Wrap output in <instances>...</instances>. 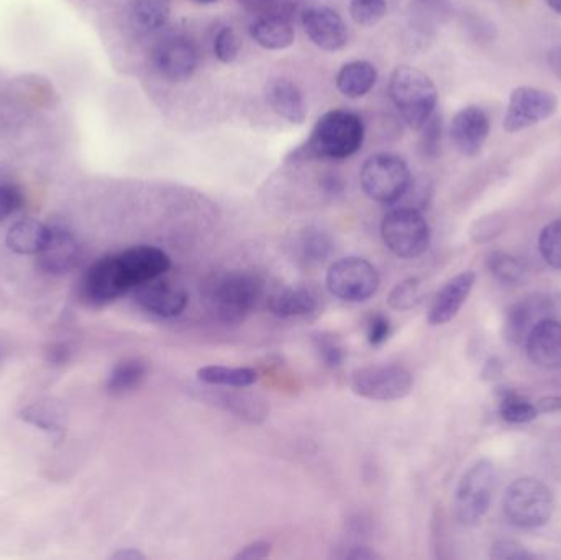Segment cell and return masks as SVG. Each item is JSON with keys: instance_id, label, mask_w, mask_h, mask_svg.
Instances as JSON below:
<instances>
[{"instance_id": "obj_1", "label": "cell", "mask_w": 561, "mask_h": 560, "mask_svg": "<svg viewBox=\"0 0 561 560\" xmlns=\"http://www.w3.org/2000/svg\"><path fill=\"white\" fill-rule=\"evenodd\" d=\"M363 140L360 116L350 110H331L315 124L304 152L312 159L344 160L361 149Z\"/></svg>"}, {"instance_id": "obj_2", "label": "cell", "mask_w": 561, "mask_h": 560, "mask_svg": "<svg viewBox=\"0 0 561 560\" xmlns=\"http://www.w3.org/2000/svg\"><path fill=\"white\" fill-rule=\"evenodd\" d=\"M389 96L412 130H420L429 122L439 103V91L433 81L412 67H399L393 71Z\"/></svg>"}, {"instance_id": "obj_3", "label": "cell", "mask_w": 561, "mask_h": 560, "mask_svg": "<svg viewBox=\"0 0 561 560\" xmlns=\"http://www.w3.org/2000/svg\"><path fill=\"white\" fill-rule=\"evenodd\" d=\"M258 296L259 284L255 277L242 271H229L209 284L207 304L217 319L235 324L252 313Z\"/></svg>"}, {"instance_id": "obj_4", "label": "cell", "mask_w": 561, "mask_h": 560, "mask_svg": "<svg viewBox=\"0 0 561 560\" xmlns=\"http://www.w3.org/2000/svg\"><path fill=\"white\" fill-rule=\"evenodd\" d=\"M502 506L505 516L514 526L535 529L550 521L553 494L537 478H518L505 490Z\"/></svg>"}, {"instance_id": "obj_5", "label": "cell", "mask_w": 561, "mask_h": 560, "mask_svg": "<svg viewBox=\"0 0 561 560\" xmlns=\"http://www.w3.org/2000/svg\"><path fill=\"white\" fill-rule=\"evenodd\" d=\"M495 480L494 464L488 458H481L465 471L455 493V513L459 523L472 526L488 513L494 497Z\"/></svg>"}, {"instance_id": "obj_6", "label": "cell", "mask_w": 561, "mask_h": 560, "mask_svg": "<svg viewBox=\"0 0 561 560\" xmlns=\"http://www.w3.org/2000/svg\"><path fill=\"white\" fill-rule=\"evenodd\" d=\"M381 237L396 257L412 260L429 248L430 228L416 209H393L381 222Z\"/></svg>"}, {"instance_id": "obj_7", "label": "cell", "mask_w": 561, "mask_h": 560, "mask_svg": "<svg viewBox=\"0 0 561 560\" xmlns=\"http://www.w3.org/2000/svg\"><path fill=\"white\" fill-rule=\"evenodd\" d=\"M360 183L367 198L379 205H394L409 191L410 172L399 156L374 155L364 162Z\"/></svg>"}, {"instance_id": "obj_8", "label": "cell", "mask_w": 561, "mask_h": 560, "mask_svg": "<svg viewBox=\"0 0 561 560\" xmlns=\"http://www.w3.org/2000/svg\"><path fill=\"white\" fill-rule=\"evenodd\" d=\"M328 291L347 303H363L376 294L379 273L371 261L360 257L340 258L328 267Z\"/></svg>"}, {"instance_id": "obj_9", "label": "cell", "mask_w": 561, "mask_h": 560, "mask_svg": "<svg viewBox=\"0 0 561 560\" xmlns=\"http://www.w3.org/2000/svg\"><path fill=\"white\" fill-rule=\"evenodd\" d=\"M413 376L402 365H371L351 373L350 388L370 401H397L412 392Z\"/></svg>"}, {"instance_id": "obj_10", "label": "cell", "mask_w": 561, "mask_h": 560, "mask_svg": "<svg viewBox=\"0 0 561 560\" xmlns=\"http://www.w3.org/2000/svg\"><path fill=\"white\" fill-rule=\"evenodd\" d=\"M131 290L118 255H107L95 261L81 283V296L89 306L102 307L114 303Z\"/></svg>"}, {"instance_id": "obj_11", "label": "cell", "mask_w": 561, "mask_h": 560, "mask_svg": "<svg viewBox=\"0 0 561 560\" xmlns=\"http://www.w3.org/2000/svg\"><path fill=\"white\" fill-rule=\"evenodd\" d=\"M558 101L548 91L537 88H517L509 100L507 113L504 117L505 132L514 133L544 122L553 116Z\"/></svg>"}, {"instance_id": "obj_12", "label": "cell", "mask_w": 561, "mask_h": 560, "mask_svg": "<svg viewBox=\"0 0 561 560\" xmlns=\"http://www.w3.org/2000/svg\"><path fill=\"white\" fill-rule=\"evenodd\" d=\"M135 301L147 313L167 319L186 310L189 296L183 284L160 277L135 288Z\"/></svg>"}, {"instance_id": "obj_13", "label": "cell", "mask_w": 561, "mask_h": 560, "mask_svg": "<svg viewBox=\"0 0 561 560\" xmlns=\"http://www.w3.org/2000/svg\"><path fill=\"white\" fill-rule=\"evenodd\" d=\"M157 73L173 83L189 80L199 67V51L186 37H170L154 51Z\"/></svg>"}, {"instance_id": "obj_14", "label": "cell", "mask_w": 561, "mask_h": 560, "mask_svg": "<svg viewBox=\"0 0 561 560\" xmlns=\"http://www.w3.org/2000/svg\"><path fill=\"white\" fill-rule=\"evenodd\" d=\"M551 311H553V303L544 294H531L512 304L504 320V336L507 342L514 346L525 343L534 327L547 317H551Z\"/></svg>"}, {"instance_id": "obj_15", "label": "cell", "mask_w": 561, "mask_h": 560, "mask_svg": "<svg viewBox=\"0 0 561 560\" xmlns=\"http://www.w3.org/2000/svg\"><path fill=\"white\" fill-rule=\"evenodd\" d=\"M81 257V245L74 234L62 225H51L48 244L38 255L39 268L52 277H62L78 267Z\"/></svg>"}, {"instance_id": "obj_16", "label": "cell", "mask_w": 561, "mask_h": 560, "mask_svg": "<svg viewBox=\"0 0 561 560\" xmlns=\"http://www.w3.org/2000/svg\"><path fill=\"white\" fill-rule=\"evenodd\" d=\"M117 255L131 290L154 278L163 277L171 268V258L166 252L151 245H138Z\"/></svg>"}, {"instance_id": "obj_17", "label": "cell", "mask_w": 561, "mask_h": 560, "mask_svg": "<svg viewBox=\"0 0 561 560\" xmlns=\"http://www.w3.org/2000/svg\"><path fill=\"white\" fill-rule=\"evenodd\" d=\"M302 25L312 44L320 50L338 51L347 45V25L331 9H308L302 15Z\"/></svg>"}, {"instance_id": "obj_18", "label": "cell", "mask_w": 561, "mask_h": 560, "mask_svg": "<svg viewBox=\"0 0 561 560\" xmlns=\"http://www.w3.org/2000/svg\"><path fill=\"white\" fill-rule=\"evenodd\" d=\"M489 130L491 126L484 110L471 106L465 107L453 117L449 137L461 155L475 156L484 147Z\"/></svg>"}, {"instance_id": "obj_19", "label": "cell", "mask_w": 561, "mask_h": 560, "mask_svg": "<svg viewBox=\"0 0 561 560\" xmlns=\"http://www.w3.org/2000/svg\"><path fill=\"white\" fill-rule=\"evenodd\" d=\"M475 281L476 275L472 271H463L446 281L430 304L429 314H426L430 326H442V324L455 319L456 314L468 300Z\"/></svg>"}, {"instance_id": "obj_20", "label": "cell", "mask_w": 561, "mask_h": 560, "mask_svg": "<svg viewBox=\"0 0 561 560\" xmlns=\"http://www.w3.org/2000/svg\"><path fill=\"white\" fill-rule=\"evenodd\" d=\"M525 350L531 363L545 370L561 369V323L547 317L534 327L525 340Z\"/></svg>"}, {"instance_id": "obj_21", "label": "cell", "mask_w": 561, "mask_h": 560, "mask_svg": "<svg viewBox=\"0 0 561 560\" xmlns=\"http://www.w3.org/2000/svg\"><path fill=\"white\" fill-rule=\"evenodd\" d=\"M334 241L327 232L317 228H305L289 242V255L304 268H315L327 261L334 252Z\"/></svg>"}, {"instance_id": "obj_22", "label": "cell", "mask_w": 561, "mask_h": 560, "mask_svg": "<svg viewBox=\"0 0 561 560\" xmlns=\"http://www.w3.org/2000/svg\"><path fill=\"white\" fill-rule=\"evenodd\" d=\"M266 100L271 109L291 124H304L307 104L301 90L288 80H274L266 88Z\"/></svg>"}, {"instance_id": "obj_23", "label": "cell", "mask_w": 561, "mask_h": 560, "mask_svg": "<svg viewBox=\"0 0 561 560\" xmlns=\"http://www.w3.org/2000/svg\"><path fill=\"white\" fill-rule=\"evenodd\" d=\"M253 40L265 50H284L294 44L295 31L291 19L284 15L255 18L249 25Z\"/></svg>"}, {"instance_id": "obj_24", "label": "cell", "mask_w": 561, "mask_h": 560, "mask_svg": "<svg viewBox=\"0 0 561 560\" xmlns=\"http://www.w3.org/2000/svg\"><path fill=\"white\" fill-rule=\"evenodd\" d=\"M318 300L314 291L304 287H284L269 296L268 307L271 314L281 319L307 316L317 310Z\"/></svg>"}, {"instance_id": "obj_25", "label": "cell", "mask_w": 561, "mask_h": 560, "mask_svg": "<svg viewBox=\"0 0 561 560\" xmlns=\"http://www.w3.org/2000/svg\"><path fill=\"white\" fill-rule=\"evenodd\" d=\"M51 225L43 224L36 219H22L7 232L5 244L19 255H39L48 244Z\"/></svg>"}, {"instance_id": "obj_26", "label": "cell", "mask_w": 561, "mask_h": 560, "mask_svg": "<svg viewBox=\"0 0 561 560\" xmlns=\"http://www.w3.org/2000/svg\"><path fill=\"white\" fill-rule=\"evenodd\" d=\"M20 418L45 432H61L68 425L69 412L61 399L45 398L25 406Z\"/></svg>"}, {"instance_id": "obj_27", "label": "cell", "mask_w": 561, "mask_h": 560, "mask_svg": "<svg viewBox=\"0 0 561 560\" xmlns=\"http://www.w3.org/2000/svg\"><path fill=\"white\" fill-rule=\"evenodd\" d=\"M376 68L367 61H353L344 65L337 77V88L343 96L360 100L366 96L376 84Z\"/></svg>"}, {"instance_id": "obj_28", "label": "cell", "mask_w": 561, "mask_h": 560, "mask_svg": "<svg viewBox=\"0 0 561 560\" xmlns=\"http://www.w3.org/2000/svg\"><path fill=\"white\" fill-rule=\"evenodd\" d=\"M197 378L212 386L246 388L258 380V373L248 366L207 365L197 370Z\"/></svg>"}, {"instance_id": "obj_29", "label": "cell", "mask_w": 561, "mask_h": 560, "mask_svg": "<svg viewBox=\"0 0 561 560\" xmlns=\"http://www.w3.org/2000/svg\"><path fill=\"white\" fill-rule=\"evenodd\" d=\"M147 376V365L138 359H128L117 363L108 375L105 388L110 395L121 396L133 392Z\"/></svg>"}, {"instance_id": "obj_30", "label": "cell", "mask_w": 561, "mask_h": 560, "mask_svg": "<svg viewBox=\"0 0 561 560\" xmlns=\"http://www.w3.org/2000/svg\"><path fill=\"white\" fill-rule=\"evenodd\" d=\"M171 0H135L133 19L141 31H157L166 25Z\"/></svg>"}, {"instance_id": "obj_31", "label": "cell", "mask_w": 561, "mask_h": 560, "mask_svg": "<svg viewBox=\"0 0 561 560\" xmlns=\"http://www.w3.org/2000/svg\"><path fill=\"white\" fill-rule=\"evenodd\" d=\"M499 412H501V418L511 424H527L538 416L537 405L509 392L501 398Z\"/></svg>"}, {"instance_id": "obj_32", "label": "cell", "mask_w": 561, "mask_h": 560, "mask_svg": "<svg viewBox=\"0 0 561 560\" xmlns=\"http://www.w3.org/2000/svg\"><path fill=\"white\" fill-rule=\"evenodd\" d=\"M223 402H226V408L242 418L249 419V421H261L268 415L265 401L258 396L246 395V393H229L222 396Z\"/></svg>"}, {"instance_id": "obj_33", "label": "cell", "mask_w": 561, "mask_h": 560, "mask_svg": "<svg viewBox=\"0 0 561 560\" xmlns=\"http://www.w3.org/2000/svg\"><path fill=\"white\" fill-rule=\"evenodd\" d=\"M422 301V283L419 278H407L390 290L387 304L396 311H409Z\"/></svg>"}, {"instance_id": "obj_34", "label": "cell", "mask_w": 561, "mask_h": 560, "mask_svg": "<svg viewBox=\"0 0 561 560\" xmlns=\"http://www.w3.org/2000/svg\"><path fill=\"white\" fill-rule=\"evenodd\" d=\"M541 257L554 270L561 271V219L550 222L538 237Z\"/></svg>"}, {"instance_id": "obj_35", "label": "cell", "mask_w": 561, "mask_h": 560, "mask_svg": "<svg viewBox=\"0 0 561 560\" xmlns=\"http://www.w3.org/2000/svg\"><path fill=\"white\" fill-rule=\"evenodd\" d=\"M386 0H351L350 15L358 25L373 27L386 18Z\"/></svg>"}, {"instance_id": "obj_36", "label": "cell", "mask_w": 561, "mask_h": 560, "mask_svg": "<svg viewBox=\"0 0 561 560\" xmlns=\"http://www.w3.org/2000/svg\"><path fill=\"white\" fill-rule=\"evenodd\" d=\"M315 350H317L318 357L322 362L328 369H340L344 362V349L341 346L340 340L331 334H315L314 339Z\"/></svg>"}, {"instance_id": "obj_37", "label": "cell", "mask_w": 561, "mask_h": 560, "mask_svg": "<svg viewBox=\"0 0 561 560\" xmlns=\"http://www.w3.org/2000/svg\"><path fill=\"white\" fill-rule=\"evenodd\" d=\"M488 265L495 280L504 284L518 283L522 275H524V267H522L521 261L515 260L511 255L494 254L489 258Z\"/></svg>"}, {"instance_id": "obj_38", "label": "cell", "mask_w": 561, "mask_h": 560, "mask_svg": "<svg viewBox=\"0 0 561 560\" xmlns=\"http://www.w3.org/2000/svg\"><path fill=\"white\" fill-rule=\"evenodd\" d=\"M239 50H242V40H239L236 32L230 27L220 28L215 42H213V51H215L217 60L220 63H232L238 57Z\"/></svg>"}, {"instance_id": "obj_39", "label": "cell", "mask_w": 561, "mask_h": 560, "mask_svg": "<svg viewBox=\"0 0 561 560\" xmlns=\"http://www.w3.org/2000/svg\"><path fill=\"white\" fill-rule=\"evenodd\" d=\"M236 2L256 18L284 15V18L291 19L289 15L292 11L291 0H236Z\"/></svg>"}, {"instance_id": "obj_40", "label": "cell", "mask_w": 561, "mask_h": 560, "mask_svg": "<svg viewBox=\"0 0 561 560\" xmlns=\"http://www.w3.org/2000/svg\"><path fill=\"white\" fill-rule=\"evenodd\" d=\"M491 557L499 560H531L535 559V553L528 552L515 540H498L492 546Z\"/></svg>"}, {"instance_id": "obj_41", "label": "cell", "mask_w": 561, "mask_h": 560, "mask_svg": "<svg viewBox=\"0 0 561 560\" xmlns=\"http://www.w3.org/2000/svg\"><path fill=\"white\" fill-rule=\"evenodd\" d=\"M390 320L384 314H374L366 324V339L370 346L379 347L389 339Z\"/></svg>"}, {"instance_id": "obj_42", "label": "cell", "mask_w": 561, "mask_h": 560, "mask_svg": "<svg viewBox=\"0 0 561 560\" xmlns=\"http://www.w3.org/2000/svg\"><path fill=\"white\" fill-rule=\"evenodd\" d=\"M23 206V195L19 188L10 185L0 186V222L20 211Z\"/></svg>"}, {"instance_id": "obj_43", "label": "cell", "mask_w": 561, "mask_h": 560, "mask_svg": "<svg viewBox=\"0 0 561 560\" xmlns=\"http://www.w3.org/2000/svg\"><path fill=\"white\" fill-rule=\"evenodd\" d=\"M271 544L265 542V540H256V542L248 544L243 547L238 553L233 556L235 560H259L266 559L271 553Z\"/></svg>"}, {"instance_id": "obj_44", "label": "cell", "mask_w": 561, "mask_h": 560, "mask_svg": "<svg viewBox=\"0 0 561 560\" xmlns=\"http://www.w3.org/2000/svg\"><path fill=\"white\" fill-rule=\"evenodd\" d=\"M343 559L348 560H373L381 559L379 553L371 550L370 547L357 546L351 547L350 552L344 553Z\"/></svg>"}, {"instance_id": "obj_45", "label": "cell", "mask_w": 561, "mask_h": 560, "mask_svg": "<svg viewBox=\"0 0 561 560\" xmlns=\"http://www.w3.org/2000/svg\"><path fill=\"white\" fill-rule=\"evenodd\" d=\"M538 412H561V396H548L537 402Z\"/></svg>"}, {"instance_id": "obj_46", "label": "cell", "mask_w": 561, "mask_h": 560, "mask_svg": "<svg viewBox=\"0 0 561 560\" xmlns=\"http://www.w3.org/2000/svg\"><path fill=\"white\" fill-rule=\"evenodd\" d=\"M48 360L51 363H65L69 360V350L65 343H56L48 350Z\"/></svg>"}, {"instance_id": "obj_47", "label": "cell", "mask_w": 561, "mask_h": 560, "mask_svg": "<svg viewBox=\"0 0 561 560\" xmlns=\"http://www.w3.org/2000/svg\"><path fill=\"white\" fill-rule=\"evenodd\" d=\"M110 559L114 560H144L147 557H144L143 552H140L138 549H133V547H130V549H120L117 550V552L112 553Z\"/></svg>"}, {"instance_id": "obj_48", "label": "cell", "mask_w": 561, "mask_h": 560, "mask_svg": "<svg viewBox=\"0 0 561 560\" xmlns=\"http://www.w3.org/2000/svg\"><path fill=\"white\" fill-rule=\"evenodd\" d=\"M548 65H550V70L553 71L554 77L561 81V47H554L553 50H550Z\"/></svg>"}, {"instance_id": "obj_49", "label": "cell", "mask_w": 561, "mask_h": 560, "mask_svg": "<svg viewBox=\"0 0 561 560\" xmlns=\"http://www.w3.org/2000/svg\"><path fill=\"white\" fill-rule=\"evenodd\" d=\"M547 2L548 8L553 9L557 14H561V0H545Z\"/></svg>"}, {"instance_id": "obj_50", "label": "cell", "mask_w": 561, "mask_h": 560, "mask_svg": "<svg viewBox=\"0 0 561 560\" xmlns=\"http://www.w3.org/2000/svg\"><path fill=\"white\" fill-rule=\"evenodd\" d=\"M192 2H196V4L199 5H210L215 4V2H219V0H192Z\"/></svg>"}, {"instance_id": "obj_51", "label": "cell", "mask_w": 561, "mask_h": 560, "mask_svg": "<svg viewBox=\"0 0 561 560\" xmlns=\"http://www.w3.org/2000/svg\"><path fill=\"white\" fill-rule=\"evenodd\" d=\"M3 359H5V350L0 346V365H2Z\"/></svg>"}]
</instances>
